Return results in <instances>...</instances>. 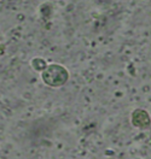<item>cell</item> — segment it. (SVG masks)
<instances>
[{
    "label": "cell",
    "mask_w": 151,
    "mask_h": 159,
    "mask_svg": "<svg viewBox=\"0 0 151 159\" xmlns=\"http://www.w3.org/2000/svg\"><path fill=\"white\" fill-rule=\"evenodd\" d=\"M132 123L138 128H148L150 125V117L146 111L135 110L132 115Z\"/></svg>",
    "instance_id": "cell-1"
}]
</instances>
